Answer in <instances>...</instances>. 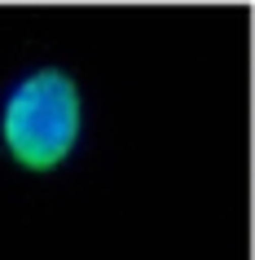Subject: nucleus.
<instances>
[{
    "label": "nucleus",
    "mask_w": 255,
    "mask_h": 260,
    "mask_svg": "<svg viewBox=\"0 0 255 260\" xmlns=\"http://www.w3.org/2000/svg\"><path fill=\"white\" fill-rule=\"evenodd\" d=\"M88 102L80 80L57 62L18 71L0 93V150L22 172L49 177L66 168L84 146Z\"/></svg>",
    "instance_id": "obj_1"
}]
</instances>
